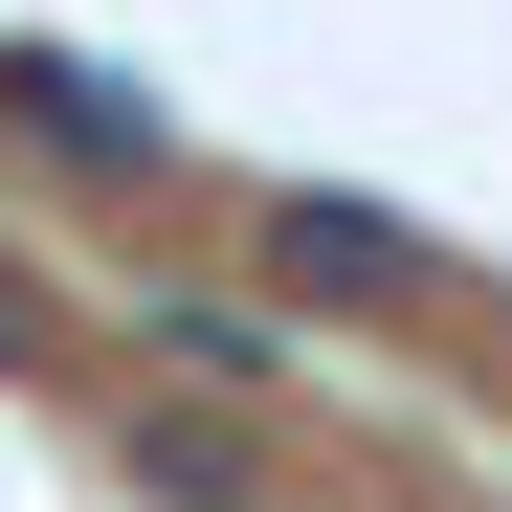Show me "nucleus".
I'll list each match as a JSON object with an SVG mask.
<instances>
[{
	"label": "nucleus",
	"instance_id": "nucleus-1",
	"mask_svg": "<svg viewBox=\"0 0 512 512\" xmlns=\"http://www.w3.org/2000/svg\"><path fill=\"white\" fill-rule=\"evenodd\" d=\"M0 112L45 156H90V179H179V112H134L112 67H67V45H0Z\"/></svg>",
	"mask_w": 512,
	"mask_h": 512
},
{
	"label": "nucleus",
	"instance_id": "nucleus-2",
	"mask_svg": "<svg viewBox=\"0 0 512 512\" xmlns=\"http://www.w3.org/2000/svg\"><path fill=\"white\" fill-rule=\"evenodd\" d=\"M112 468H134L156 512H268V446H245V423H201V401H134Z\"/></svg>",
	"mask_w": 512,
	"mask_h": 512
},
{
	"label": "nucleus",
	"instance_id": "nucleus-3",
	"mask_svg": "<svg viewBox=\"0 0 512 512\" xmlns=\"http://www.w3.org/2000/svg\"><path fill=\"white\" fill-rule=\"evenodd\" d=\"M156 379H201V401H290V312H245V290H156Z\"/></svg>",
	"mask_w": 512,
	"mask_h": 512
},
{
	"label": "nucleus",
	"instance_id": "nucleus-4",
	"mask_svg": "<svg viewBox=\"0 0 512 512\" xmlns=\"http://www.w3.org/2000/svg\"><path fill=\"white\" fill-rule=\"evenodd\" d=\"M268 268L290 290H423V223H379V201L312 179V201H268Z\"/></svg>",
	"mask_w": 512,
	"mask_h": 512
},
{
	"label": "nucleus",
	"instance_id": "nucleus-5",
	"mask_svg": "<svg viewBox=\"0 0 512 512\" xmlns=\"http://www.w3.org/2000/svg\"><path fill=\"white\" fill-rule=\"evenodd\" d=\"M0 357H45V290H23V268H0Z\"/></svg>",
	"mask_w": 512,
	"mask_h": 512
}]
</instances>
